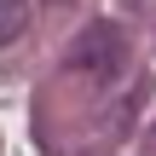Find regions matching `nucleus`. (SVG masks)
Here are the masks:
<instances>
[{"label": "nucleus", "mask_w": 156, "mask_h": 156, "mask_svg": "<svg viewBox=\"0 0 156 156\" xmlns=\"http://www.w3.org/2000/svg\"><path fill=\"white\" fill-rule=\"evenodd\" d=\"M122 64H127V41H122L116 23H87V29L75 35V46H69V69H75V75L116 81Z\"/></svg>", "instance_id": "1"}, {"label": "nucleus", "mask_w": 156, "mask_h": 156, "mask_svg": "<svg viewBox=\"0 0 156 156\" xmlns=\"http://www.w3.org/2000/svg\"><path fill=\"white\" fill-rule=\"evenodd\" d=\"M29 29V0H0V46Z\"/></svg>", "instance_id": "2"}]
</instances>
